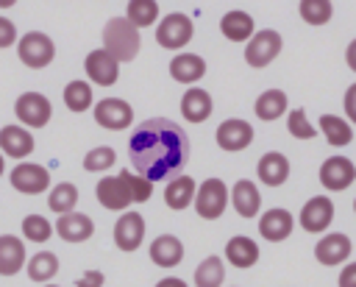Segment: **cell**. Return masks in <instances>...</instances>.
I'll list each match as a JSON object with an SVG mask.
<instances>
[{
	"label": "cell",
	"instance_id": "cell-1",
	"mask_svg": "<svg viewBox=\"0 0 356 287\" xmlns=\"http://www.w3.org/2000/svg\"><path fill=\"white\" fill-rule=\"evenodd\" d=\"M128 156L136 173L150 184L175 178L189 159V137L178 123L167 117H150L131 131Z\"/></svg>",
	"mask_w": 356,
	"mask_h": 287
},
{
	"label": "cell",
	"instance_id": "cell-2",
	"mask_svg": "<svg viewBox=\"0 0 356 287\" xmlns=\"http://www.w3.org/2000/svg\"><path fill=\"white\" fill-rule=\"evenodd\" d=\"M139 28H134L125 17H111L103 25V50L120 64V61H134L139 53Z\"/></svg>",
	"mask_w": 356,
	"mask_h": 287
},
{
	"label": "cell",
	"instance_id": "cell-3",
	"mask_svg": "<svg viewBox=\"0 0 356 287\" xmlns=\"http://www.w3.org/2000/svg\"><path fill=\"white\" fill-rule=\"evenodd\" d=\"M195 212L203 220H217L228 206V187L222 178H206L195 192Z\"/></svg>",
	"mask_w": 356,
	"mask_h": 287
},
{
	"label": "cell",
	"instance_id": "cell-4",
	"mask_svg": "<svg viewBox=\"0 0 356 287\" xmlns=\"http://www.w3.org/2000/svg\"><path fill=\"white\" fill-rule=\"evenodd\" d=\"M17 56H19V61L28 64L31 70H42V67H47V64L53 61L56 45L50 42L47 33H42V31H28V33L17 42Z\"/></svg>",
	"mask_w": 356,
	"mask_h": 287
},
{
	"label": "cell",
	"instance_id": "cell-5",
	"mask_svg": "<svg viewBox=\"0 0 356 287\" xmlns=\"http://www.w3.org/2000/svg\"><path fill=\"white\" fill-rule=\"evenodd\" d=\"M281 33L273 31V28H264V31H256L248 45H245V61L250 67H267L278 53H281Z\"/></svg>",
	"mask_w": 356,
	"mask_h": 287
},
{
	"label": "cell",
	"instance_id": "cell-6",
	"mask_svg": "<svg viewBox=\"0 0 356 287\" xmlns=\"http://www.w3.org/2000/svg\"><path fill=\"white\" fill-rule=\"evenodd\" d=\"M192 33H195V25L186 14H167L156 28V42L167 50H178L192 39Z\"/></svg>",
	"mask_w": 356,
	"mask_h": 287
},
{
	"label": "cell",
	"instance_id": "cell-7",
	"mask_svg": "<svg viewBox=\"0 0 356 287\" xmlns=\"http://www.w3.org/2000/svg\"><path fill=\"white\" fill-rule=\"evenodd\" d=\"M50 100L42 92H22L14 103V114L19 117L22 125L28 128H42L50 123Z\"/></svg>",
	"mask_w": 356,
	"mask_h": 287
},
{
	"label": "cell",
	"instance_id": "cell-8",
	"mask_svg": "<svg viewBox=\"0 0 356 287\" xmlns=\"http://www.w3.org/2000/svg\"><path fill=\"white\" fill-rule=\"evenodd\" d=\"M356 181V164L345 156H328L323 164H320V184L331 192H339V189H348L350 184Z\"/></svg>",
	"mask_w": 356,
	"mask_h": 287
},
{
	"label": "cell",
	"instance_id": "cell-9",
	"mask_svg": "<svg viewBox=\"0 0 356 287\" xmlns=\"http://www.w3.org/2000/svg\"><path fill=\"white\" fill-rule=\"evenodd\" d=\"M95 123L108 131H122L134 123V109L122 98H103L95 106Z\"/></svg>",
	"mask_w": 356,
	"mask_h": 287
},
{
	"label": "cell",
	"instance_id": "cell-10",
	"mask_svg": "<svg viewBox=\"0 0 356 287\" xmlns=\"http://www.w3.org/2000/svg\"><path fill=\"white\" fill-rule=\"evenodd\" d=\"M95 195H97V203L111 209V212H125V206L134 203L131 189H128L122 176H103L95 187Z\"/></svg>",
	"mask_w": 356,
	"mask_h": 287
},
{
	"label": "cell",
	"instance_id": "cell-11",
	"mask_svg": "<svg viewBox=\"0 0 356 287\" xmlns=\"http://www.w3.org/2000/svg\"><path fill=\"white\" fill-rule=\"evenodd\" d=\"M11 187L22 195H39L50 187V176L42 164H33V162H22L11 170Z\"/></svg>",
	"mask_w": 356,
	"mask_h": 287
},
{
	"label": "cell",
	"instance_id": "cell-12",
	"mask_svg": "<svg viewBox=\"0 0 356 287\" xmlns=\"http://www.w3.org/2000/svg\"><path fill=\"white\" fill-rule=\"evenodd\" d=\"M250 142H253V125L248 120L231 117V120H222L217 125V145L222 150L236 153V150H245Z\"/></svg>",
	"mask_w": 356,
	"mask_h": 287
},
{
	"label": "cell",
	"instance_id": "cell-13",
	"mask_svg": "<svg viewBox=\"0 0 356 287\" xmlns=\"http://www.w3.org/2000/svg\"><path fill=\"white\" fill-rule=\"evenodd\" d=\"M334 220V203L331 198L325 195H317V198H309L300 209V228L309 231V234H320L331 226Z\"/></svg>",
	"mask_w": 356,
	"mask_h": 287
},
{
	"label": "cell",
	"instance_id": "cell-14",
	"mask_svg": "<svg viewBox=\"0 0 356 287\" xmlns=\"http://www.w3.org/2000/svg\"><path fill=\"white\" fill-rule=\"evenodd\" d=\"M83 70H86L89 81L97 84V86H114L117 78H120V64H117L103 47H97V50H92V53L86 56Z\"/></svg>",
	"mask_w": 356,
	"mask_h": 287
},
{
	"label": "cell",
	"instance_id": "cell-15",
	"mask_svg": "<svg viewBox=\"0 0 356 287\" xmlns=\"http://www.w3.org/2000/svg\"><path fill=\"white\" fill-rule=\"evenodd\" d=\"M145 240V217L139 212H122L114 223V242L120 251H136Z\"/></svg>",
	"mask_w": 356,
	"mask_h": 287
},
{
	"label": "cell",
	"instance_id": "cell-16",
	"mask_svg": "<svg viewBox=\"0 0 356 287\" xmlns=\"http://www.w3.org/2000/svg\"><path fill=\"white\" fill-rule=\"evenodd\" d=\"M292 228H295V217L286 209H267L261 215V220H259V234L264 240H270V242L286 240L292 234Z\"/></svg>",
	"mask_w": 356,
	"mask_h": 287
},
{
	"label": "cell",
	"instance_id": "cell-17",
	"mask_svg": "<svg viewBox=\"0 0 356 287\" xmlns=\"http://www.w3.org/2000/svg\"><path fill=\"white\" fill-rule=\"evenodd\" d=\"M56 234L64 240V242H86L92 234H95V223L89 215H81V212H70V215H61L56 220Z\"/></svg>",
	"mask_w": 356,
	"mask_h": 287
},
{
	"label": "cell",
	"instance_id": "cell-18",
	"mask_svg": "<svg viewBox=\"0 0 356 287\" xmlns=\"http://www.w3.org/2000/svg\"><path fill=\"white\" fill-rule=\"evenodd\" d=\"M350 251H353V245H350V240L345 234H325L314 245V259L320 265H328L331 267V265H342L350 256Z\"/></svg>",
	"mask_w": 356,
	"mask_h": 287
},
{
	"label": "cell",
	"instance_id": "cell-19",
	"mask_svg": "<svg viewBox=\"0 0 356 287\" xmlns=\"http://www.w3.org/2000/svg\"><path fill=\"white\" fill-rule=\"evenodd\" d=\"M0 153L11 159H25L33 153V134L25 131L22 125H3L0 128Z\"/></svg>",
	"mask_w": 356,
	"mask_h": 287
},
{
	"label": "cell",
	"instance_id": "cell-20",
	"mask_svg": "<svg viewBox=\"0 0 356 287\" xmlns=\"http://www.w3.org/2000/svg\"><path fill=\"white\" fill-rule=\"evenodd\" d=\"M256 173H259V181H261V184H267V187H281V184L289 178V159H286L284 153H278V150H270V153H264V156L259 159Z\"/></svg>",
	"mask_w": 356,
	"mask_h": 287
},
{
	"label": "cell",
	"instance_id": "cell-21",
	"mask_svg": "<svg viewBox=\"0 0 356 287\" xmlns=\"http://www.w3.org/2000/svg\"><path fill=\"white\" fill-rule=\"evenodd\" d=\"M25 265V242L14 234H0V276H14Z\"/></svg>",
	"mask_w": 356,
	"mask_h": 287
},
{
	"label": "cell",
	"instance_id": "cell-22",
	"mask_svg": "<svg viewBox=\"0 0 356 287\" xmlns=\"http://www.w3.org/2000/svg\"><path fill=\"white\" fill-rule=\"evenodd\" d=\"M170 75L178 84H195L206 75V61L197 53H178L170 61Z\"/></svg>",
	"mask_w": 356,
	"mask_h": 287
},
{
	"label": "cell",
	"instance_id": "cell-23",
	"mask_svg": "<svg viewBox=\"0 0 356 287\" xmlns=\"http://www.w3.org/2000/svg\"><path fill=\"white\" fill-rule=\"evenodd\" d=\"M228 201H234V209H236V215H242V217H256V212H259V206H261V195H259L256 184L248 181V178H239V181L234 184V189L228 192Z\"/></svg>",
	"mask_w": 356,
	"mask_h": 287
},
{
	"label": "cell",
	"instance_id": "cell-24",
	"mask_svg": "<svg viewBox=\"0 0 356 287\" xmlns=\"http://www.w3.org/2000/svg\"><path fill=\"white\" fill-rule=\"evenodd\" d=\"M150 259L153 265L159 267H175L181 259H184V245L178 237L172 234H159L153 242H150Z\"/></svg>",
	"mask_w": 356,
	"mask_h": 287
},
{
	"label": "cell",
	"instance_id": "cell-25",
	"mask_svg": "<svg viewBox=\"0 0 356 287\" xmlns=\"http://www.w3.org/2000/svg\"><path fill=\"white\" fill-rule=\"evenodd\" d=\"M195 192H197V184L192 176H175L167 181V189H164V203L175 212L186 209L192 201H195Z\"/></svg>",
	"mask_w": 356,
	"mask_h": 287
},
{
	"label": "cell",
	"instance_id": "cell-26",
	"mask_svg": "<svg viewBox=\"0 0 356 287\" xmlns=\"http://www.w3.org/2000/svg\"><path fill=\"white\" fill-rule=\"evenodd\" d=\"M181 114L189 123H203L211 114V95L200 86H189L181 98Z\"/></svg>",
	"mask_w": 356,
	"mask_h": 287
},
{
	"label": "cell",
	"instance_id": "cell-27",
	"mask_svg": "<svg viewBox=\"0 0 356 287\" xmlns=\"http://www.w3.org/2000/svg\"><path fill=\"white\" fill-rule=\"evenodd\" d=\"M225 259L234 265V267H250L259 262V245L245 237V234H236L225 242Z\"/></svg>",
	"mask_w": 356,
	"mask_h": 287
},
{
	"label": "cell",
	"instance_id": "cell-28",
	"mask_svg": "<svg viewBox=\"0 0 356 287\" xmlns=\"http://www.w3.org/2000/svg\"><path fill=\"white\" fill-rule=\"evenodd\" d=\"M220 31L225 39L231 42H248L253 36V20L250 14L245 11H228L222 20H220Z\"/></svg>",
	"mask_w": 356,
	"mask_h": 287
},
{
	"label": "cell",
	"instance_id": "cell-29",
	"mask_svg": "<svg viewBox=\"0 0 356 287\" xmlns=\"http://www.w3.org/2000/svg\"><path fill=\"white\" fill-rule=\"evenodd\" d=\"M253 111H256V117L264 120V123L278 120V117L286 111V92H281V89H267V92H261V95L256 98V103H253Z\"/></svg>",
	"mask_w": 356,
	"mask_h": 287
},
{
	"label": "cell",
	"instance_id": "cell-30",
	"mask_svg": "<svg viewBox=\"0 0 356 287\" xmlns=\"http://www.w3.org/2000/svg\"><path fill=\"white\" fill-rule=\"evenodd\" d=\"M320 131H323L325 142L334 145V148L350 145V139H353V128H350V123H345V120L337 117V114H320Z\"/></svg>",
	"mask_w": 356,
	"mask_h": 287
},
{
	"label": "cell",
	"instance_id": "cell-31",
	"mask_svg": "<svg viewBox=\"0 0 356 287\" xmlns=\"http://www.w3.org/2000/svg\"><path fill=\"white\" fill-rule=\"evenodd\" d=\"M25 270H28L31 281H50L58 273V256L50 254V251H39V254H33L28 259Z\"/></svg>",
	"mask_w": 356,
	"mask_h": 287
},
{
	"label": "cell",
	"instance_id": "cell-32",
	"mask_svg": "<svg viewBox=\"0 0 356 287\" xmlns=\"http://www.w3.org/2000/svg\"><path fill=\"white\" fill-rule=\"evenodd\" d=\"M125 20L134 28H147V25H153L159 20V3L156 0H128Z\"/></svg>",
	"mask_w": 356,
	"mask_h": 287
},
{
	"label": "cell",
	"instance_id": "cell-33",
	"mask_svg": "<svg viewBox=\"0 0 356 287\" xmlns=\"http://www.w3.org/2000/svg\"><path fill=\"white\" fill-rule=\"evenodd\" d=\"M225 281V265L220 256H206L195 270V287H220Z\"/></svg>",
	"mask_w": 356,
	"mask_h": 287
},
{
	"label": "cell",
	"instance_id": "cell-34",
	"mask_svg": "<svg viewBox=\"0 0 356 287\" xmlns=\"http://www.w3.org/2000/svg\"><path fill=\"white\" fill-rule=\"evenodd\" d=\"M75 203H78V189L75 184L70 181H61L50 189V198H47V206L56 212V215H70L75 212Z\"/></svg>",
	"mask_w": 356,
	"mask_h": 287
},
{
	"label": "cell",
	"instance_id": "cell-35",
	"mask_svg": "<svg viewBox=\"0 0 356 287\" xmlns=\"http://www.w3.org/2000/svg\"><path fill=\"white\" fill-rule=\"evenodd\" d=\"M300 20L309 25H325L334 14V3L331 0H300L298 3Z\"/></svg>",
	"mask_w": 356,
	"mask_h": 287
},
{
	"label": "cell",
	"instance_id": "cell-36",
	"mask_svg": "<svg viewBox=\"0 0 356 287\" xmlns=\"http://www.w3.org/2000/svg\"><path fill=\"white\" fill-rule=\"evenodd\" d=\"M64 103L70 111H86L92 106V86L86 81H70L64 86Z\"/></svg>",
	"mask_w": 356,
	"mask_h": 287
},
{
	"label": "cell",
	"instance_id": "cell-37",
	"mask_svg": "<svg viewBox=\"0 0 356 287\" xmlns=\"http://www.w3.org/2000/svg\"><path fill=\"white\" fill-rule=\"evenodd\" d=\"M114 162H117L114 148L100 145V148H92V150L83 156V170H89V173H100V170L114 167Z\"/></svg>",
	"mask_w": 356,
	"mask_h": 287
},
{
	"label": "cell",
	"instance_id": "cell-38",
	"mask_svg": "<svg viewBox=\"0 0 356 287\" xmlns=\"http://www.w3.org/2000/svg\"><path fill=\"white\" fill-rule=\"evenodd\" d=\"M50 234H53V226L42 215H28L22 220V237L31 240V242H47Z\"/></svg>",
	"mask_w": 356,
	"mask_h": 287
},
{
	"label": "cell",
	"instance_id": "cell-39",
	"mask_svg": "<svg viewBox=\"0 0 356 287\" xmlns=\"http://www.w3.org/2000/svg\"><path fill=\"white\" fill-rule=\"evenodd\" d=\"M286 128H289V134L298 137V139H314V137H317V131H314V125L306 120V111H303V109H292V111H289Z\"/></svg>",
	"mask_w": 356,
	"mask_h": 287
},
{
	"label": "cell",
	"instance_id": "cell-40",
	"mask_svg": "<svg viewBox=\"0 0 356 287\" xmlns=\"http://www.w3.org/2000/svg\"><path fill=\"white\" fill-rule=\"evenodd\" d=\"M122 178H125V184H128V189H131V198H134V203H145L150 195H153V184L147 181V178H142V176H134V173H120Z\"/></svg>",
	"mask_w": 356,
	"mask_h": 287
},
{
	"label": "cell",
	"instance_id": "cell-41",
	"mask_svg": "<svg viewBox=\"0 0 356 287\" xmlns=\"http://www.w3.org/2000/svg\"><path fill=\"white\" fill-rule=\"evenodd\" d=\"M14 42H17V28H14V22L6 20V17H0V47H11Z\"/></svg>",
	"mask_w": 356,
	"mask_h": 287
},
{
	"label": "cell",
	"instance_id": "cell-42",
	"mask_svg": "<svg viewBox=\"0 0 356 287\" xmlns=\"http://www.w3.org/2000/svg\"><path fill=\"white\" fill-rule=\"evenodd\" d=\"M103 281H106V276H103L100 270H86V273L75 281V287H103Z\"/></svg>",
	"mask_w": 356,
	"mask_h": 287
},
{
	"label": "cell",
	"instance_id": "cell-43",
	"mask_svg": "<svg viewBox=\"0 0 356 287\" xmlns=\"http://www.w3.org/2000/svg\"><path fill=\"white\" fill-rule=\"evenodd\" d=\"M345 114H348V120L356 125V84H350L348 86V92H345Z\"/></svg>",
	"mask_w": 356,
	"mask_h": 287
},
{
	"label": "cell",
	"instance_id": "cell-44",
	"mask_svg": "<svg viewBox=\"0 0 356 287\" xmlns=\"http://www.w3.org/2000/svg\"><path fill=\"white\" fill-rule=\"evenodd\" d=\"M339 287H356V262L345 265L339 273Z\"/></svg>",
	"mask_w": 356,
	"mask_h": 287
},
{
	"label": "cell",
	"instance_id": "cell-45",
	"mask_svg": "<svg viewBox=\"0 0 356 287\" xmlns=\"http://www.w3.org/2000/svg\"><path fill=\"white\" fill-rule=\"evenodd\" d=\"M345 61H348V67L356 72V39L348 45V50H345Z\"/></svg>",
	"mask_w": 356,
	"mask_h": 287
},
{
	"label": "cell",
	"instance_id": "cell-46",
	"mask_svg": "<svg viewBox=\"0 0 356 287\" xmlns=\"http://www.w3.org/2000/svg\"><path fill=\"white\" fill-rule=\"evenodd\" d=\"M156 287H186V281H184V279H175V276H167V279H161Z\"/></svg>",
	"mask_w": 356,
	"mask_h": 287
},
{
	"label": "cell",
	"instance_id": "cell-47",
	"mask_svg": "<svg viewBox=\"0 0 356 287\" xmlns=\"http://www.w3.org/2000/svg\"><path fill=\"white\" fill-rule=\"evenodd\" d=\"M3 170H6V159H3V153H0V176H3Z\"/></svg>",
	"mask_w": 356,
	"mask_h": 287
},
{
	"label": "cell",
	"instance_id": "cell-48",
	"mask_svg": "<svg viewBox=\"0 0 356 287\" xmlns=\"http://www.w3.org/2000/svg\"><path fill=\"white\" fill-rule=\"evenodd\" d=\"M353 212H356V198H353Z\"/></svg>",
	"mask_w": 356,
	"mask_h": 287
},
{
	"label": "cell",
	"instance_id": "cell-49",
	"mask_svg": "<svg viewBox=\"0 0 356 287\" xmlns=\"http://www.w3.org/2000/svg\"><path fill=\"white\" fill-rule=\"evenodd\" d=\"M44 287H56V284H44Z\"/></svg>",
	"mask_w": 356,
	"mask_h": 287
}]
</instances>
